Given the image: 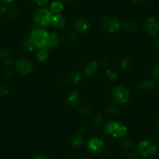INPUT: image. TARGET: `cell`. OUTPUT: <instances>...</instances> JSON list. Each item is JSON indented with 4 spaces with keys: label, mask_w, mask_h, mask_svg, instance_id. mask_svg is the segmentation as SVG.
Listing matches in <instances>:
<instances>
[{
    "label": "cell",
    "mask_w": 159,
    "mask_h": 159,
    "mask_svg": "<svg viewBox=\"0 0 159 159\" xmlns=\"http://www.w3.org/2000/svg\"><path fill=\"white\" fill-rule=\"evenodd\" d=\"M30 39L35 48H47L49 38V33L45 29L38 27L34 28L30 31Z\"/></svg>",
    "instance_id": "6da1fadb"
},
{
    "label": "cell",
    "mask_w": 159,
    "mask_h": 159,
    "mask_svg": "<svg viewBox=\"0 0 159 159\" xmlns=\"http://www.w3.org/2000/svg\"><path fill=\"white\" fill-rule=\"evenodd\" d=\"M105 132L113 138H122L127 133V128L121 122L110 121L105 125Z\"/></svg>",
    "instance_id": "7a4b0ae2"
},
{
    "label": "cell",
    "mask_w": 159,
    "mask_h": 159,
    "mask_svg": "<svg viewBox=\"0 0 159 159\" xmlns=\"http://www.w3.org/2000/svg\"><path fill=\"white\" fill-rule=\"evenodd\" d=\"M53 14L48 9L40 8L34 12L33 20L39 27H46L51 25Z\"/></svg>",
    "instance_id": "3957f363"
},
{
    "label": "cell",
    "mask_w": 159,
    "mask_h": 159,
    "mask_svg": "<svg viewBox=\"0 0 159 159\" xmlns=\"http://www.w3.org/2000/svg\"><path fill=\"white\" fill-rule=\"evenodd\" d=\"M137 151L144 157H152L157 153V146L153 140L143 139L137 144Z\"/></svg>",
    "instance_id": "277c9868"
},
{
    "label": "cell",
    "mask_w": 159,
    "mask_h": 159,
    "mask_svg": "<svg viewBox=\"0 0 159 159\" xmlns=\"http://www.w3.org/2000/svg\"><path fill=\"white\" fill-rule=\"evenodd\" d=\"M129 91L124 86L119 85L115 87L111 91V97L115 103L119 105H126L129 100Z\"/></svg>",
    "instance_id": "5b68a950"
},
{
    "label": "cell",
    "mask_w": 159,
    "mask_h": 159,
    "mask_svg": "<svg viewBox=\"0 0 159 159\" xmlns=\"http://www.w3.org/2000/svg\"><path fill=\"white\" fill-rule=\"evenodd\" d=\"M102 27L110 33H115L120 30L122 27L121 21L115 16H106L102 21Z\"/></svg>",
    "instance_id": "8992f818"
},
{
    "label": "cell",
    "mask_w": 159,
    "mask_h": 159,
    "mask_svg": "<svg viewBox=\"0 0 159 159\" xmlns=\"http://www.w3.org/2000/svg\"><path fill=\"white\" fill-rule=\"evenodd\" d=\"M15 67L16 70L22 75L30 74L33 70L31 62L24 57H20L16 59L15 62Z\"/></svg>",
    "instance_id": "52a82bcc"
},
{
    "label": "cell",
    "mask_w": 159,
    "mask_h": 159,
    "mask_svg": "<svg viewBox=\"0 0 159 159\" xmlns=\"http://www.w3.org/2000/svg\"><path fill=\"white\" fill-rule=\"evenodd\" d=\"M105 142L102 139L98 138V137H94L88 140L87 148L88 150L91 153L94 154H100L105 148Z\"/></svg>",
    "instance_id": "ba28073f"
},
{
    "label": "cell",
    "mask_w": 159,
    "mask_h": 159,
    "mask_svg": "<svg viewBox=\"0 0 159 159\" xmlns=\"http://www.w3.org/2000/svg\"><path fill=\"white\" fill-rule=\"evenodd\" d=\"M145 31L153 38H155L159 33V22L154 17H150L143 24Z\"/></svg>",
    "instance_id": "9c48e42d"
},
{
    "label": "cell",
    "mask_w": 159,
    "mask_h": 159,
    "mask_svg": "<svg viewBox=\"0 0 159 159\" xmlns=\"http://www.w3.org/2000/svg\"><path fill=\"white\" fill-rule=\"evenodd\" d=\"M75 30L80 34H84L89 31L91 27V24L89 20L86 19H79L73 24Z\"/></svg>",
    "instance_id": "30bf717a"
},
{
    "label": "cell",
    "mask_w": 159,
    "mask_h": 159,
    "mask_svg": "<svg viewBox=\"0 0 159 159\" xmlns=\"http://www.w3.org/2000/svg\"><path fill=\"white\" fill-rule=\"evenodd\" d=\"M51 25L54 27L55 29H61L64 28L66 26V19L62 14H54L52 20Z\"/></svg>",
    "instance_id": "8fae6325"
},
{
    "label": "cell",
    "mask_w": 159,
    "mask_h": 159,
    "mask_svg": "<svg viewBox=\"0 0 159 159\" xmlns=\"http://www.w3.org/2000/svg\"><path fill=\"white\" fill-rule=\"evenodd\" d=\"M80 94L77 91L74 90L70 92L67 95V102L71 106H76L80 102Z\"/></svg>",
    "instance_id": "7c38bea8"
},
{
    "label": "cell",
    "mask_w": 159,
    "mask_h": 159,
    "mask_svg": "<svg viewBox=\"0 0 159 159\" xmlns=\"http://www.w3.org/2000/svg\"><path fill=\"white\" fill-rule=\"evenodd\" d=\"M98 70V63L97 61L92 60L87 63L84 71L88 76H91L96 74Z\"/></svg>",
    "instance_id": "4fadbf2b"
},
{
    "label": "cell",
    "mask_w": 159,
    "mask_h": 159,
    "mask_svg": "<svg viewBox=\"0 0 159 159\" xmlns=\"http://www.w3.org/2000/svg\"><path fill=\"white\" fill-rule=\"evenodd\" d=\"M84 136L81 133H76L73 134L71 138V144L73 148H79L84 144Z\"/></svg>",
    "instance_id": "5bb4252c"
},
{
    "label": "cell",
    "mask_w": 159,
    "mask_h": 159,
    "mask_svg": "<svg viewBox=\"0 0 159 159\" xmlns=\"http://www.w3.org/2000/svg\"><path fill=\"white\" fill-rule=\"evenodd\" d=\"M154 85H155V82H154V80L144 79L139 82L138 88L140 90H142V91H148L152 89L154 87Z\"/></svg>",
    "instance_id": "9a60e30c"
},
{
    "label": "cell",
    "mask_w": 159,
    "mask_h": 159,
    "mask_svg": "<svg viewBox=\"0 0 159 159\" xmlns=\"http://www.w3.org/2000/svg\"><path fill=\"white\" fill-rule=\"evenodd\" d=\"M60 43V38L57 33H49V38H48V42L47 48H56Z\"/></svg>",
    "instance_id": "2e32d148"
},
{
    "label": "cell",
    "mask_w": 159,
    "mask_h": 159,
    "mask_svg": "<svg viewBox=\"0 0 159 159\" xmlns=\"http://www.w3.org/2000/svg\"><path fill=\"white\" fill-rule=\"evenodd\" d=\"M64 9V5L61 1L59 0H55L51 3L49 7V10L51 11V13L54 14H59Z\"/></svg>",
    "instance_id": "e0dca14e"
},
{
    "label": "cell",
    "mask_w": 159,
    "mask_h": 159,
    "mask_svg": "<svg viewBox=\"0 0 159 159\" xmlns=\"http://www.w3.org/2000/svg\"><path fill=\"white\" fill-rule=\"evenodd\" d=\"M0 62L5 65H9L12 62V55L8 50L1 49L0 50Z\"/></svg>",
    "instance_id": "ac0fdd59"
},
{
    "label": "cell",
    "mask_w": 159,
    "mask_h": 159,
    "mask_svg": "<svg viewBox=\"0 0 159 159\" xmlns=\"http://www.w3.org/2000/svg\"><path fill=\"white\" fill-rule=\"evenodd\" d=\"M48 48H40L36 53V58L39 62H45L48 59Z\"/></svg>",
    "instance_id": "d6986e66"
},
{
    "label": "cell",
    "mask_w": 159,
    "mask_h": 159,
    "mask_svg": "<svg viewBox=\"0 0 159 159\" xmlns=\"http://www.w3.org/2000/svg\"><path fill=\"white\" fill-rule=\"evenodd\" d=\"M119 69L123 71H127L132 66V61L128 58H124L119 62Z\"/></svg>",
    "instance_id": "ffe728a7"
},
{
    "label": "cell",
    "mask_w": 159,
    "mask_h": 159,
    "mask_svg": "<svg viewBox=\"0 0 159 159\" xmlns=\"http://www.w3.org/2000/svg\"><path fill=\"white\" fill-rule=\"evenodd\" d=\"M22 47L23 49H24V51L27 52H33L35 48V47L34 46L33 43H32L31 40L30 39V38H27L24 40V42H23Z\"/></svg>",
    "instance_id": "44dd1931"
},
{
    "label": "cell",
    "mask_w": 159,
    "mask_h": 159,
    "mask_svg": "<svg viewBox=\"0 0 159 159\" xmlns=\"http://www.w3.org/2000/svg\"><path fill=\"white\" fill-rule=\"evenodd\" d=\"M70 80L73 83L78 84L81 83L82 80H83V76L79 72H75V73H72L71 76H70Z\"/></svg>",
    "instance_id": "7402d4cb"
},
{
    "label": "cell",
    "mask_w": 159,
    "mask_h": 159,
    "mask_svg": "<svg viewBox=\"0 0 159 159\" xmlns=\"http://www.w3.org/2000/svg\"><path fill=\"white\" fill-rule=\"evenodd\" d=\"M151 76L155 80H159V62L156 63L151 69Z\"/></svg>",
    "instance_id": "603a6c76"
},
{
    "label": "cell",
    "mask_w": 159,
    "mask_h": 159,
    "mask_svg": "<svg viewBox=\"0 0 159 159\" xmlns=\"http://www.w3.org/2000/svg\"><path fill=\"white\" fill-rule=\"evenodd\" d=\"M106 74L107 77L109 80H115L118 77V76H119L118 72L116 70H114V69H108L106 72Z\"/></svg>",
    "instance_id": "cb8c5ba5"
},
{
    "label": "cell",
    "mask_w": 159,
    "mask_h": 159,
    "mask_svg": "<svg viewBox=\"0 0 159 159\" xmlns=\"http://www.w3.org/2000/svg\"><path fill=\"white\" fill-rule=\"evenodd\" d=\"M123 27L127 31L134 32L137 30V26L134 22H126Z\"/></svg>",
    "instance_id": "d4e9b609"
},
{
    "label": "cell",
    "mask_w": 159,
    "mask_h": 159,
    "mask_svg": "<svg viewBox=\"0 0 159 159\" xmlns=\"http://www.w3.org/2000/svg\"><path fill=\"white\" fill-rule=\"evenodd\" d=\"M91 122H92V124L94 126H100L102 124V123H103V119L101 116H96L93 117Z\"/></svg>",
    "instance_id": "484cf974"
},
{
    "label": "cell",
    "mask_w": 159,
    "mask_h": 159,
    "mask_svg": "<svg viewBox=\"0 0 159 159\" xmlns=\"http://www.w3.org/2000/svg\"><path fill=\"white\" fill-rule=\"evenodd\" d=\"M107 112L111 116H116V115L119 114V109L115 105H109L107 108Z\"/></svg>",
    "instance_id": "4316f807"
},
{
    "label": "cell",
    "mask_w": 159,
    "mask_h": 159,
    "mask_svg": "<svg viewBox=\"0 0 159 159\" xmlns=\"http://www.w3.org/2000/svg\"><path fill=\"white\" fill-rule=\"evenodd\" d=\"M119 144L124 149H127V148H129L132 147L133 143L130 140H122L121 141L119 142Z\"/></svg>",
    "instance_id": "83f0119b"
},
{
    "label": "cell",
    "mask_w": 159,
    "mask_h": 159,
    "mask_svg": "<svg viewBox=\"0 0 159 159\" xmlns=\"http://www.w3.org/2000/svg\"><path fill=\"white\" fill-rule=\"evenodd\" d=\"M32 3L35 4L38 7H44L48 2V0H30Z\"/></svg>",
    "instance_id": "f1b7e54d"
},
{
    "label": "cell",
    "mask_w": 159,
    "mask_h": 159,
    "mask_svg": "<svg viewBox=\"0 0 159 159\" xmlns=\"http://www.w3.org/2000/svg\"><path fill=\"white\" fill-rule=\"evenodd\" d=\"M9 93V88L7 85L0 86V96H5Z\"/></svg>",
    "instance_id": "f546056e"
},
{
    "label": "cell",
    "mask_w": 159,
    "mask_h": 159,
    "mask_svg": "<svg viewBox=\"0 0 159 159\" xmlns=\"http://www.w3.org/2000/svg\"><path fill=\"white\" fill-rule=\"evenodd\" d=\"M8 16L10 19H15V18L17 16V13H16V11L15 10H10V12L9 13Z\"/></svg>",
    "instance_id": "4dcf8cb0"
},
{
    "label": "cell",
    "mask_w": 159,
    "mask_h": 159,
    "mask_svg": "<svg viewBox=\"0 0 159 159\" xmlns=\"http://www.w3.org/2000/svg\"><path fill=\"white\" fill-rule=\"evenodd\" d=\"M7 11V7L5 5H0V15Z\"/></svg>",
    "instance_id": "1f68e13d"
},
{
    "label": "cell",
    "mask_w": 159,
    "mask_h": 159,
    "mask_svg": "<svg viewBox=\"0 0 159 159\" xmlns=\"http://www.w3.org/2000/svg\"><path fill=\"white\" fill-rule=\"evenodd\" d=\"M154 47H155V48H159V38H155V39H154Z\"/></svg>",
    "instance_id": "d6a6232c"
},
{
    "label": "cell",
    "mask_w": 159,
    "mask_h": 159,
    "mask_svg": "<svg viewBox=\"0 0 159 159\" xmlns=\"http://www.w3.org/2000/svg\"><path fill=\"white\" fill-rule=\"evenodd\" d=\"M102 65L105 66H108V64L109 63V61H108V59H102Z\"/></svg>",
    "instance_id": "836d02e7"
},
{
    "label": "cell",
    "mask_w": 159,
    "mask_h": 159,
    "mask_svg": "<svg viewBox=\"0 0 159 159\" xmlns=\"http://www.w3.org/2000/svg\"><path fill=\"white\" fill-rule=\"evenodd\" d=\"M13 0H0V2L4 4H10L13 2Z\"/></svg>",
    "instance_id": "e575fe53"
},
{
    "label": "cell",
    "mask_w": 159,
    "mask_h": 159,
    "mask_svg": "<svg viewBox=\"0 0 159 159\" xmlns=\"http://www.w3.org/2000/svg\"><path fill=\"white\" fill-rule=\"evenodd\" d=\"M34 159H48V158H47L45 156L42 155V154H39V155L36 156V157H34Z\"/></svg>",
    "instance_id": "d590c367"
},
{
    "label": "cell",
    "mask_w": 159,
    "mask_h": 159,
    "mask_svg": "<svg viewBox=\"0 0 159 159\" xmlns=\"http://www.w3.org/2000/svg\"><path fill=\"white\" fill-rule=\"evenodd\" d=\"M134 1L136 2V3H142V2H146L147 0H134Z\"/></svg>",
    "instance_id": "8d00e7d4"
},
{
    "label": "cell",
    "mask_w": 159,
    "mask_h": 159,
    "mask_svg": "<svg viewBox=\"0 0 159 159\" xmlns=\"http://www.w3.org/2000/svg\"><path fill=\"white\" fill-rule=\"evenodd\" d=\"M64 1H65L66 3H67V4H70L73 2V0H64Z\"/></svg>",
    "instance_id": "74e56055"
},
{
    "label": "cell",
    "mask_w": 159,
    "mask_h": 159,
    "mask_svg": "<svg viewBox=\"0 0 159 159\" xmlns=\"http://www.w3.org/2000/svg\"><path fill=\"white\" fill-rule=\"evenodd\" d=\"M157 129L159 133V119L157 120Z\"/></svg>",
    "instance_id": "f35d334b"
},
{
    "label": "cell",
    "mask_w": 159,
    "mask_h": 159,
    "mask_svg": "<svg viewBox=\"0 0 159 159\" xmlns=\"http://www.w3.org/2000/svg\"><path fill=\"white\" fill-rule=\"evenodd\" d=\"M86 159H88V158H86Z\"/></svg>",
    "instance_id": "ab89813d"
}]
</instances>
